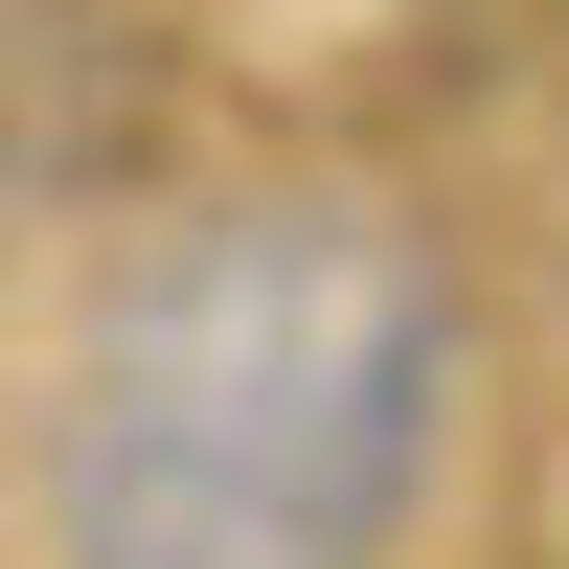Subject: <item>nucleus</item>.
<instances>
[{
	"label": "nucleus",
	"instance_id": "f257e3e1",
	"mask_svg": "<svg viewBox=\"0 0 569 569\" xmlns=\"http://www.w3.org/2000/svg\"><path fill=\"white\" fill-rule=\"evenodd\" d=\"M456 410V297L365 206H206L46 388V569H388Z\"/></svg>",
	"mask_w": 569,
	"mask_h": 569
}]
</instances>
